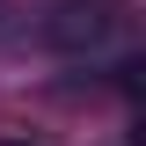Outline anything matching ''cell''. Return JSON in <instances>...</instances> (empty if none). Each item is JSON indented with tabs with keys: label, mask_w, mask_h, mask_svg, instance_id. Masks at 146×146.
I'll return each mask as SVG.
<instances>
[{
	"label": "cell",
	"mask_w": 146,
	"mask_h": 146,
	"mask_svg": "<svg viewBox=\"0 0 146 146\" xmlns=\"http://www.w3.org/2000/svg\"><path fill=\"white\" fill-rule=\"evenodd\" d=\"M44 44L58 58H117L131 44V7L124 0H58L44 15Z\"/></svg>",
	"instance_id": "cell-1"
},
{
	"label": "cell",
	"mask_w": 146,
	"mask_h": 146,
	"mask_svg": "<svg viewBox=\"0 0 146 146\" xmlns=\"http://www.w3.org/2000/svg\"><path fill=\"white\" fill-rule=\"evenodd\" d=\"M0 146H36V139H15V131H7V139H0Z\"/></svg>",
	"instance_id": "cell-2"
}]
</instances>
